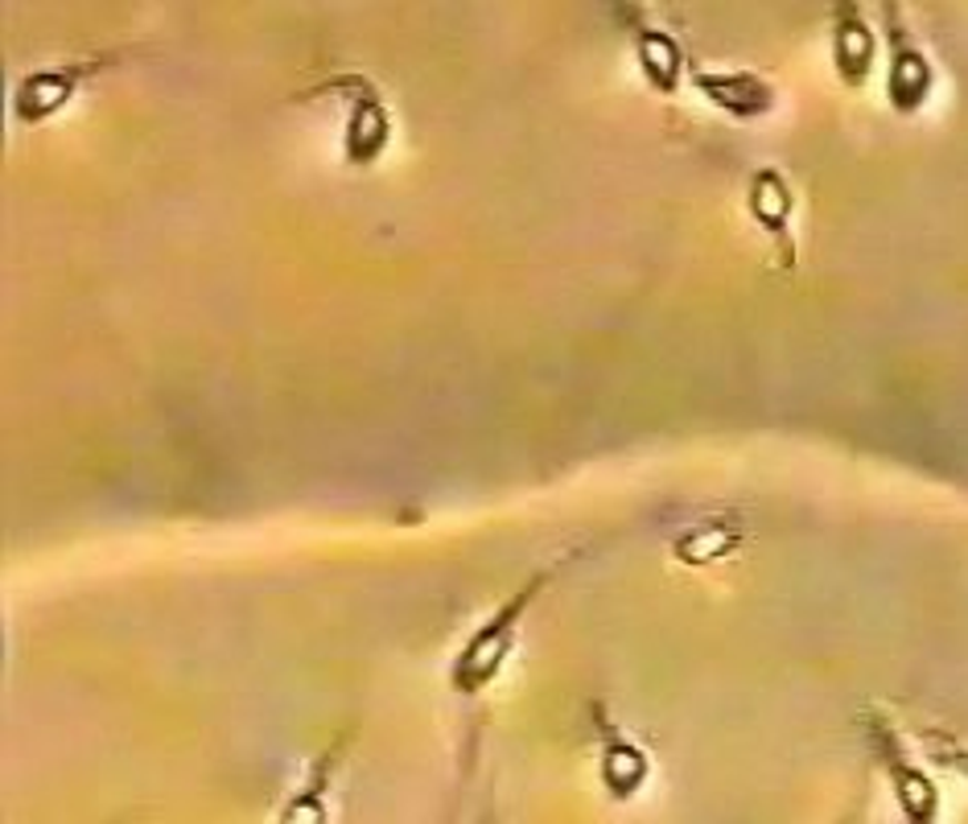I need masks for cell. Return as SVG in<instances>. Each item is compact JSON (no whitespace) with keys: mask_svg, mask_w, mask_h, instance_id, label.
<instances>
[{"mask_svg":"<svg viewBox=\"0 0 968 824\" xmlns=\"http://www.w3.org/2000/svg\"><path fill=\"white\" fill-rule=\"evenodd\" d=\"M100 67H108V59L100 62H83V67H67L59 74H33L21 83V91L13 95V108L21 120H42L50 112H59L62 103L71 100L74 83H83L88 74H95Z\"/></svg>","mask_w":968,"mask_h":824,"instance_id":"obj_2","label":"cell"},{"mask_svg":"<svg viewBox=\"0 0 968 824\" xmlns=\"http://www.w3.org/2000/svg\"><path fill=\"white\" fill-rule=\"evenodd\" d=\"M734 545H737V540H734V532H730V528H709V532L684 536V540L676 545V552L684 557V561L701 564V561H713V557L730 552Z\"/></svg>","mask_w":968,"mask_h":824,"instance_id":"obj_8","label":"cell"},{"mask_svg":"<svg viewBox=\"0 0 968 824\" xmlns=\"http://www.w3.org/2000/svg\"><path fill=\"white\" fill-rule=\"evenodd\" d=\"M540 586H544V578H536L528 590H520V598H516V602H511V607H507L495 622H487V627H482V631L475 635V643L462 651V660L454 664V684H458L462 693H475V689H482V684H487V680L499 672L507 648H511V635H516V622H520L523 607H528V598H532Z\"/></svg>","mask_w":968,"mask_h":824,"instance_id":"obj_1","label":"cell"},{"mask_svg":"<svg viewBox=\"0 0 968 824\" xmlns=\"http://www.w3.org/2000/svg\"><path fill=\"white\" fill-rule=\"evenodd\" d=\"M903 792H907V804H910V812H915V816H927V808L936 804V795L927 792V783L919 780V775H907Z\"/></svg>","mask_w":968,"mask_h":824,"instance_id":"obj_10","label":"cell"},{"mask_svg":"<svg viewBox=\"0 0 968 824\" xmlns=\"http://www.w3.org/2000/svg\"><path fill=\"white\" fill-rule=\"evenodd\" d=\"M696 83L734 116H758V112L771 108V91L754 74H701Z\"/></svg>","mask_w":968,"mask_h":824,"instance_id":"obj_3","label":"cell"},{"mask_svg":"<svg viewBox=\"0 0 968 824\" xmlns=\"http://www.w3.org/2000/svg\"><path fill=\"white\" fill-rule=\"evenodd\" d=\"M869 54H874V42H869V30L862 21H845L837 33V62L840 71L849 79H862L869 67Z\"/></svg>","mask_w":968,"mask_h":824,"instance_id":"obj_4","label":"cell"},{"mask_svg":"<svg viewBox=\"0 0 968 824\" xmlns=\"http://www.w3.org/2000/svg\"><path fill=\"white\" fill-rule=\"evenodd\" d=\"M643 771H648V763H643V754L635 746H614L607 754V783L619 795L635 792L639 783H643Z\"/></svg>","mask_w":968,"mask_h":824,"instance_id":"obj_7","label":"cell"},{"mask_svg":"<svg viewBox=\"0 0 968 824\" xmlns=\"http://www.w3.org/2000/svg\"><path fill=\"white\" fill-rule=\"evenodd\" d=\"M927 83H931L927 62L919 59V54H898V67H895V103L898 108H915V103L927 95Z\"/></svg>","mask_w":968,"mask_h":824,"instance_id":"obj_6","label":"cell"},{"mask_svg":"<svg viewBox=\"0 0 968 824\" xmlns=\"http://www.w3.org/2000/svg\"><path fill=\"white\" fill-rule=\"evenodd\" d=\"M754 215L763 218L766 227H780L783 215H787V190H783V182L775 174H758V182H754Z\"/></svg>","mask_w":968,"mask_h":824,"instance_id":"obj_9","label":"cell"},{"mask_svg":"<svg viewBox=\"0 0 968 824\" xmlns=\"http://www.w3.org/2000/svg\"><path fill=\"white\" fill-rule=\"evenodd\" d=\"M639 59H643V71H648L660 88H672V79H676V45H672V38H664V33H643Z\"/></svg>","mask_w":968,"mask_h":824,"instance_id":"obj_5","label":"cell"}]
</instances>
